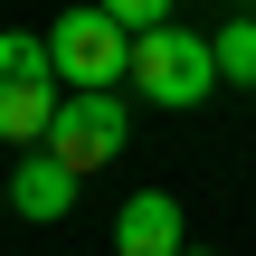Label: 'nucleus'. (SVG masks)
Returning <instances> with one entry per match:
<instances>
[{"mask_svg":"<svg viewBox=\"0 0 256 256\" xmlns=\"http://www.w3.org/2000/svg\"><path fill=\"white\" fill-rule=\"evenodd\" d=\"M133 86H142V104H162V114H190V104H209L218 95V57H209V28H180V19H162V28H133V66H124Z\"/></svg>","mask_w":256,"mask_h":256,"instance_id":"obj_1","label":"nucleus"},{"mask_svg":"<svg viewBox=\"0 0 256 256\" xmlns=\"http://www.w3.org/2000/svg\"><path fill=\"white\" fill-rule=\"evenodd\" d=\"M38 142H48V152H57L76 180H86V171H104V162L133 142V104H124V86H66Z\"/></svg>","mask_w":256,"mask_h":256,"instance_id":"obj_2","label":"nucleus"},{"mask_svg":"<svg viewBox=\"0 0 256 256\" xmlns=\"http://www.w3.org/2000/svg\"><path fill=\"white\" fill-rule=\"evenodd\" d=\"M48 66H57V86H124V66H133V28H124L114 10L76 0V10L48 19Z\"/></svg>","mask_w":256,"mask_h":256,"instance_id":"obj_3","label":"nucleus"},{"mask_svg":"<svg viewBox=\"0 0 256 256\" xmlns=\"http://www.w3.org/2000/svg\"><path fill=\"white\" fill-rule=\"evenodd\" d=\"M57 66H48V38H28V28H0V142L10 152H28L38 133H48V114H57Z\"/></svg>","mask_w":256,"mask_h":256,"instance_id":"obj_4","label":"nucleus"},{"mask_svg":"<svg viewBox=\"0 0 256 256\" xmlns=\"http://www.w3.org/2000/svg\"><path fill=\"white\" fill-rule=\"evenodd\" d=\"M0 190H10V209H19V218H38V228H57V218L76 209V171H66L48 142H28V152H19V171H0Z\"/></svg>","mask_w":256,"mask_h":256,"instance_id":"obj_5","label":"nucleus"},{"mask_svg":"<svg viewBox=\"0 0 256 256\" xmlns=\"http://www.w3.org/2000/svg\"><path fill=\"white\" fill-rule=\"evenodd\" d=\"M180 247H190V218L171 190H133L114 209V256H180Z\"/></svg>","mask_w":256,"mask_h":256,"instance_id":"obj_6","label":"nucleus"},{"mask_svg":"<svg viewBox=\"0 0 256 256\" xmlns=\"http://www.w3.org/2000/svg\"><path fill=\"white\" fill-rule=\"evenodd\" d=\"M209 57H218V86H256V19L247 10L228 28H209Z\"/></svg>","mask_w":256,"mask_h":256,"instance_id":"obj_7","label":"nucleus"},{"mask_svg":"<svg viewBox=\"0 0 256 256\" xmlns=\"http://www.w3.org/2000/svg\"><path fill=\"white\" fill-rule=\"evenodd\" d=\"M95 10H114L124 28H162V19H171V0H95Z\"/></svg>","mask_w":256,"mask_h":256,"instance_id":"obj_8","label":"nucleus"},{"mask_svg":"<svg viewBox=\"0 0 256 256\" xmlns=\"http://www.w3.org/2000/svg\"><path fill=\"white\" fill-rule=\"evenodd\" d=\"M0 218H10V190H0Z\"/></svg>","mask_w":256,"mask_h":256,"instance_id":"obj_9","label":"nucleus"},{"mask_svg":"<svg viewBox=\"0 0 256 256\" xmlns=\"http://www.w3.org/2000/svg\"><path fill=\"white\" fill-rule=\"evenodd\" d=\"M180 256H209V247H180Z\"/></svg>","mask_w":256,"mask_h":256,"instance_id":"obj_10","label":"nucleus"}]
</instances>
